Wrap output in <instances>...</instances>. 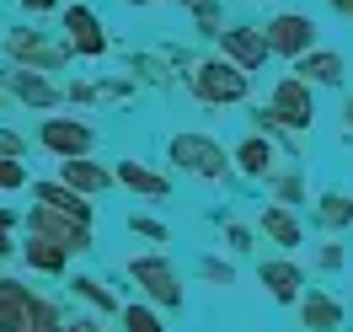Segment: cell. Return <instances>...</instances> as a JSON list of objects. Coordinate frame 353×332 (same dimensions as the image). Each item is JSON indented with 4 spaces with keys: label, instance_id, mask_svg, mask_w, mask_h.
Returning <instances> with one entry per match:
<instances>
[{
    "label": "cell",
    "instance_id": "cell-1",
    "mask_svg": "<svg viewBox=\"0 0 353 332\" xmlns=\"http://www.w3.org/2000/svg\"><path fill=\"white\" fill-rule=\"evenodd\" d=\"M310 38H316V27H310L305 17H279V22H273V32H268V43L284 48V54H305Z\"/></svg>",
    "mask_w": 353,
    "mask_h": 332
},
{
    "label": "cell",
    "instance_id": "cell-2",
    "mask_svg": "<svg viewBox=\"0 0 353 332\" xmlns=\"http://www.w3.org/2000/svg\"><path fill=\"white\" fill-rule=\"evenodd\" d=\"M273 108H279V118H289V124H310L305 81H284V86H279V97H273Z\"/></svg>",
    "mask_w": 353,
    "mask_h": 332
},
{
    "label": "cell",
    "instance_id": "cell-3",
    "mask_svg": "<svg viewBox=\"0 0 353 332\" xmlns=\"http://www.w3.org/2000/svg\"><path fill=\"white\" fill-rule=\"evenodd\" d=\"M300 75H310V81H343V59H337V54H316V59H300Z\"/></svg>",
    "mask_w": 353,
    "mask_h": 332
},
{
    "label": "cell",
    "instance_id": "cell-4",
    "mask_svg": "<svg viewBox=\"0 0 353 332\" xmlns=\"http://www.w3.org/2000/svg\"><path fill=\"white\" fill-rule=\"evenodd\" d=\"M263 279H268V289L279 295V300H289L294 289H300V273L294 268H284V263H273V268H263Z\"/></svg>",
    "mask_w": 353,
    "mask_h": 332
},
{
    "label": "cell",
    "instance_id": "cell-5",
    "mask_svg": "<svg viewBox=\"0 0 353 332\" xmlns=\"http://www.w3.org/2000/svg\"><path fill=\"white\" fill-rule=\"evenodd\" d=\"M305 322H310V327H337V306L321 300V295H310V300H305Z\"/></svg>",
    "mask_w": 353,
    "mask_h": 332
},
{
    "label": "cell",
    "instance_id": "cell-6",
    "mask_svg": "<svg viewBox=\"0 0 353 332\" xmlns=\"http://www.w3.org/2000/svg\"><path fill=\"white\" fill-rule=\"evenodd\" d=\"M268 155H273V150H268L263 139H246V145H241V166H246V172H268Z\"/></svg>",
    "mask_w": 353,
    "mask_h": 332
},
{
    "label": "cell",
    "instance_id": "cell-7",
    "mask_svg": "<svg viewBox=\"0 0 353 332\" xmlns=\"http://www.w3.org/2000/svg\"><path fill=\"white\" fill-rule=\"evenodd\" d=\"M268 231H273V236H279L284 246L300 242V231H294V220H289V215H268Z\"/></svg>",
    "mask_w": 353,
    "mask_h": 332
},
{
    "label": "cell",
    "instance_id": "cell-8",
    "mask_svg": "<svg viewBox=\"0 0 353 332\" xmlns=\"http://www.w3.org/2000/svg\"><path fill=\"white\" fill-rule=\"evenodd\" d=\"M332 6H337V11H348V17H353V0H332Z\"/></svg>",
    "mask_w": 353,
    "mask_h": 332
}]
</instances>
